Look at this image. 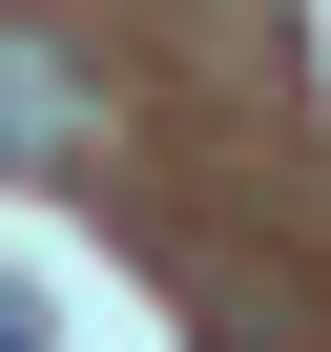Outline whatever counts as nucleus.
I'll return each mask as SVG.
<instances>
[{"label": "nucleus", "mask_w": 331, "mask_h": 352, "mask_svg": "<svg viewBox=\"0 0 331 352\" xmlns=\"http://www.w3.org/2000/svg\"><path fill=\"white\" fill-rule=\"evenodd\" d=\"M0 352H42V290H21V270H0Z\"/></svg>", "instance_id": "2"}, {"label": "nucleus", "mask_w": 331, "mask_h": 352, "mask_svg": "<svg viewBox=\"0 0 331 352\" xmlns=\"http://www.w3.org/2000/svg\"><path fill=\"white\" fill-rule=\"evenodd\" d=\"M0 145H62V63L42 42H0Z\"/></svg>", "instance_id": "1"}]
</instances>
